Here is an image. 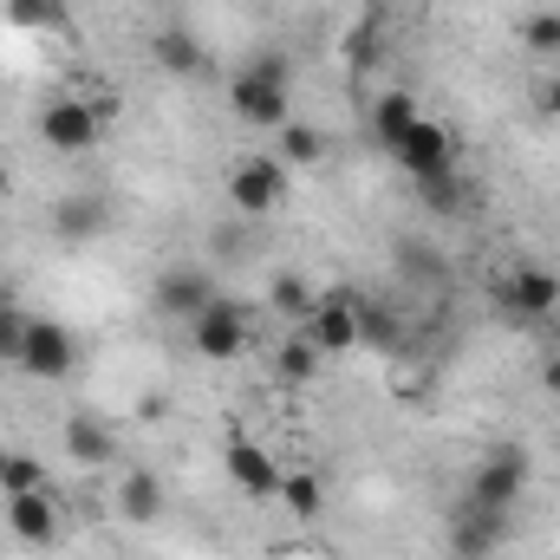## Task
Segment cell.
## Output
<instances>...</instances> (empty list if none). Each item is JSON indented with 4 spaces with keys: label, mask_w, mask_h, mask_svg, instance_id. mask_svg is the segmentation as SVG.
<instances>
[{
    "label": "cell",
    "mask_w": 560,
    "mask_h": 560,
    "mask_svg": "<svg viewBox=\"0 0 560 560\" xmlns=\"http://www.w3.org/2000/svg\"><path fill=\"white\" fill-rule=\"evenodd\" d=\"M229 105H235L248 125H268V131H280V125L293 118L287 59H255V66H242V72H235V85H229Z\"/></svg>",
    "instance_id": "6da1fadb"
},
{
    "label": "cell",
    "mask_w": 560,
    "mask_h": 560,
    "mask_svg": "<svg viewBox=\"0 0 560 560\" xmlns=\"http://www.w3.org/2000/svg\"><path fill=\"white\" fill-rule=\"evenodd\" d=\"M13 365H20L26 378H72V372H79V339H72V326H59V319H26Z\"/></svg>",
    "instance_id": "7a4b0ae2"
},
{
    "label": "cell",
    "mask_w": 560,
    "mask_h": 560,
    "mask_svg": "<svg viewBox=\"0 0 560 560\" xmlns=\"http://www.w3.org/2000/svg\"><path fill=\"white\" fill-rule=\"evenodd\" d=\"M229 202L242 215H275L280 202H287V163L280 156H242L229 170Z\"/></svg>",
    "instance_id": "3957f363"
},
{
    "label": "cell",
    "mask_w": 560,
    "mask_h": 560,
    "mask_svg": "<svg viewBox=\"0 0 560 560\" xmlns=\"http://www.w3.org/2000/svg\"><path fill=\"white\" fill-rule=\"evenodd\" d=\"M189 346H196L202 359H235V352L248 346V306L215 293V300L189 319Z\"/></svg>",
    "instance_id": "277c9868"
},
{
    "label": "cell",
    "mask_w": 560,
    "mask_h": 560,
    "mask_svg": "<svg viewBox=\"0 0 560 560\" xmlns=\"http://www.w3.org/2000/svg\"><path fill=\"white\" fill-rule=\"evenodd\" d=\"M222 463H229V482L248 495V502H280V469L275 456L255 443V436H242V430H229V450H222Z\"/></svg>",
    "instance_id": "5b68a950"
},
{
    "label": "cell",
    "mask_w": 560,
    "mask_h": 560,
    "mask_svg": "<svg viewBox=\"0 0 560 560\" xmlns=\"http://www.w3.org/2000/svg\"><path fill=\"white\" fill-rule=\"evenodd\" d=\"M39 138H46V150L79 156V150H92V143L105 138V118H98V105H85V98H52V105L39 112Z\"/></svg>",
    "instance_id": "8992f818"
},
{
    "label": "cell",
    "mask_w": 560,
    "mask_h": 560,
    "mask_svg": "<svg viewBox=\"0 0 560 560\" xmlns=\"http://www.w3.org/2000/svg\"><path fill=\"white\" fill-rule=\"evenodd\" d=\"M522 489H528V456H522V450H495V456H482V463H476V476H469V495H463V502L515 509V502H522Z\"/></svg>",
    "instance_id": "52a82bcc"
},
{
    "label": "cell",
    "mask_w": 560,
    "mask_h": 560,
    "mask_svg": "<svg viewBox=\"0 0 560 560\" xmlns=\"http://www.w3.org/2000/svg\"><path fill=\"white\" fill-rule=\"evenodd\" d=\"M509 541V509H482V502H463L456 522H450V555L456 560H495Z\"/></svg>",
    "instance_id": "ba28073f"
},
{
    "label": "cell",
    "mask_w": 560,
    "mask_h": 560,
    "mask_svg": "<svg viewBox=\"0 0 560 560\" xmlns=\"http://www.w3.org/2000/svg\"><path fill=\"white\" fill-rule=\"evenodd\" d=\"M392 156L411 170V183H423V176H443V170H456V143H450V131L443 125H430V118H418L405 138L392 143Z\"/></svg>",
    "instance_id": "9c48e42d"
},
{
    "label": "cell",
    "mask_w": 560,
    "mask_h": 560,
    "mask_svg": "<svg viewBox=\"0 0 560 560\" xmlns=\"http://www.w3.org/2000/svg\"><path fill=\"white\" fill-rule=\"evenodd\" d=\"M300 332L319 352H352L359 346V306L352 300H313V313L300 319Z\"/></svg>",
    "instance_id": "30bf717a"
},
{
    "label": "cell",
    "mask_w": 560,
    "mask_h": 560,
    "mask_svg": "<svg viewBox=\"0 0 560 560\" xmlns=\"http://www.w3.org/2000/svg\"><path fill=\"white\" fill-rule=\"evenodd\" d=\"M7 528H13L26 548H52V541H59V515H52L46 489H20V495H7Z\"/></svg>",
    "instance_id": "8fae6325"
},
{
    "label": "cell",
    "mask_w": 560,
    "mask_h": 560,
    "mask_svg": "<svg viewBox=\"0 0 560 560\" xmlns=\"http://www.w3.org/2000/svg\"><path fill=\"white\" fill-rule=\"evenodd\" d=\"M502 293H509V306H515L522 319H555L560 275H548V268H515V275L502 280Z\"/></svg>",
    "instance_id": "7c38bea8"
},
{
    "label": "cell",
    "mask_w": 560,
    "mask_h": 560,
    "mask_svg": "<svg viewBox=\"0 0 560 560\" xmlns=\"http://www.w3.org/2000/svg\"><path fill=\"white\" fill-rule=\"evenodd\" d=\"M209 300H215V280L202 275V268H170V275L156 280V306L176 313V319H196Z\"/></svg>",
    "instance_id": "4fadbf2b"
},
{
    "label": "cell",
    "mask_w": 560,
    "mask_h": 560,
    "mask_svg": "<svg viewBox=\"0 0 560 560\" xmlns=\"http://www.w3.org/2000/svg\"><path fill=\"white\" fill-rule=\"evenodd\" d=\"M118 515L138 522V528L163 515V482H156L150 469H125V482H118Z\"/></svg>",
    "instance_id": "5bb4252c"
},
{
    "label": "cell",
    "mask_w": 560,
    "mask_h": 560,
    "mask_svg": "<svg viewBox=\"0 0 560 560\" xmlns=\"http://www.w3.org/2000/svg\"><path fill=\"white\" fill-rule=\"evenodd\" d=\"M66 450H72V463H85V469H105V463L118 456L112 430L98 418H66Z\"/></svg>",
    "instance_id": "9a60e30c"
},
{
    "label": "cell",
    "mask_w": 560,
    "mask_h": 560,
    "mask_svg": "<svg viewBox=\"0 0 560 560\" xmlns=\"http://www.w3.org/2000/svg\"><path fill=\"white\" fill-rule=\"evenodd\" d=\"M150 52H156V66L163 72H183V79H196V72H209V52L183 33V26H163L156 39H150Z\"/></svg>",
    "instance_id": "2e32d148"
},
{
    "label": "cell",
    "mask_w": 560,
    "mask_h": 560,
    "mask_svg": "<svg viewBox=\"0 0 560 560\" xmlns=\"http://www.w3.org/2000/svg\"><path fill=\"white\" fill-rule=\"evenodd\" d=\"M105 215H112L105 196H66V202L52 209V229H59L66 242H92V235L105 229Z\"/></svg>",
    "instance_id": "e0dca14e"
},
{
    "label": "cell",
    "mask_w": 560,
    "mask_h": 560,
    "mask_svg": "<svg viewBox=\"0 0 560 560\" xmlns=\"http://www.w3.org/2000/svg\"><path fill=\"white\" fill-rule=\"evenodd\" d=\"M313 372H319V346L293 326V332L275 346V378L280 385H313Z\"/></svg>",
    "instance_id": "ac0fdd59"
},
{
    "label": "cell",
    "mask_w": 560,
    "mask_h": 560,
    "mask_svg": "<svg viewBox=\"0 0 560 560\" xmlns=\"http://www.w3.org/2000/svg\"><path fill=\"white\" fill-rule=\"evenodd\" d=\"M280 509H287L293 522H319V515H326L319 476H313V469H287V476H280Z\"/></svg>",
    "instance_id": "d6986e66"
},
{
    "label": "cell",
    "mask_w": 560,
    "mask_h": 560,
    "mask_svg": "<svg viewBox=\"0 0 560 560\" xmlns=\"http://www.w3.org/2000/svg\"><path fill=\"white\" fill-rule=\"evenodd\" d=\"M7 20H13L20 33H59V26L72 20V7H66V0H7Z\"/></svg>",
    "instance_id": "ffe728a7"
},
{
    "label": "cell",
    "mask_w": 560,
    "mask_h": 560,
    "mask_svg": "<svg viewBox=\"0 0 560 560\" xmlns=\"http://www.w3.org/2000/svg\"><path fill=\"white\" fill-rule=\"evenodd\" d=\"M411 125H418V105H411L405 92H385V98L372 105V131H378V143H385V150H392V143L405 138Z\"/></svg>",
    "instance_id": "44dd1931"
},
{
    "label": "cell",
    "mask_w": 560,
    "mask_h": 560,
    "mask_svg": "<svg viewBox=\"0 0 560 560\" xmlns=\"http://www.w3.org/2000/svg\"><path fill=\"white\" fill-rule=\"evenodd\" d=\"M275 156L287 163V170H293V163H319V156H326V138H319L313 125H293V118H287V125H280V150Z\"/></svg>",
    "instance_id": "7402d4cb"
},
{
    "label": "cell",
    "mask_w": 560,
    "mask_h": 560,
    "mask_svg": "<svg viewBox=\"0 0 560 560\" xmlns=\"http://www.w3.org/2000/svg\"><path fill=\"white\" fill-rule=\"evenodd\" d=\"M418 196H423V209H436V215H456V209H463V183H456V170H443V176H423Z\"/></svg>",
    "instance_id": "603a6c76"
},
{
    "label": "cell",
    "mask_w": 560,
    "mask_h": 560,
    "mask_svg": "<svg viewBox=\"0 0 560 560\" xmlns=\"http://www.w3.org/2000/svg\"><path fill=\"white\" fill-rule=\"evenodd\" d=\"M268 300H275V313H287V319H306V313H313V293H306L300 275H280L275 287H268Z\"/></svg>",
    "instance_id": "cb8c5ba5"
},
{
    "label": "cell",
    "mask_w": 560,
    "mask_h": 560,
    "mask_svg": "<svg viewBox=\"0 0 560 560\" xmlns=\"http://www.w3.org/2000/svg\"><path fill=\"white\" fill-rule=\"evenodd\" d=\"M522 39H528V52H541V59H560V13H535V20L522 26Z\"/></svg>",
    "instance_id": "d4e9b609"
},
{
    "label": "cell",
    "mask_w": 560,
    "mask_h": 560,
    "mask_svg": "<svg viewBox=\"0 0 560 560\" xmlns=\"http://www.w3.org/2000/svg\"><path fill=\"white\" fill-rule=\"evenodd\" d=\"M20 489H46V469L33 456H13L7 463V495H20Z\"/></svg>",
    "instance_id": "484cf974"
},
{
    "label": "cell",
    "mask_w": 560,
    "mask_h": 560,
    "mask_svg": "<svg viewBox=\"0 0 560 560\" xmlns=\"http://www.w3.org/2000/svg\"><path fill=\"white\" fill-rule=\"evenodd\" d=\"M20 332H26V313H13L0 300V359H20Z\"/></svg>",
    "instance_id": "4316f807"
},
{
    "label": "cell",
    "mask_w": 560,
    "mask_h": 560,
    "mask_svg": "<svg viewBox=\"0 0 560 560\" xmlns=\"http://www.w3.org/2000/svg\"><path fill=\"white\" fill-rule=\"evenodd\" d=\"M405 268H418V275H436V280H443V255H430V248H418V242H411V248H405Z\"/></svg>",
    "instance_id": "83f0119b"
},
{
    "label": "cell",
    "mask_w": 560,
    "mask_h": 560,
    "mask_svg": "<svg viewBox=\"0 0 560 560\" xmlns=\"http://www.w3.org/2000/svg\"><path fill=\"white\" fill-rule=\"evenodd\" d=\"M535 98H541V118H555V125H560V72L541 79V92H535Z\"/></svg>",
    "instance_id": "f1b7e54d"
},
{
    "label": "cell",
    "mask_w": 560,
    "mask_h": 560,
    "mask_svg": "<svg viewBox=\"0 0 560 560\" xmlns=\"http://www.w3.org/2000/svg\"><path fill=\"white\" fill-rule=\"evenodd\" d=\"M541 378H548V392H560V359H548V372H541Z\"/></svg>",
    "instance_id": "f546056e"
},
{
    "label": "cell",
    "mask_w": 560,
    "mask_h": 560,
    "mask_svg": "<svg viewBox=\"0 0 560 560\" xmlns=\"http://www.w3.org/2000/svg\"><path fill=\"white\" fill-rule=\"evenodd\" d=\"M7 463H13V450H0V489H7Z\"/></svg>",
    "instance_id": "4dcf8cb0"
}]
</instances>
